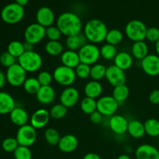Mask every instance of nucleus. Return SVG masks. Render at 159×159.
Masks as SVG:
<instances>
[{"instance_id":"f257e3e1","label":"nucleus","mask_w":159,"mask_h":159,"mask_svg":"<svg viewBox=\"0 0 159 159\" xmlns=\"http://www.w3.org/2000/svg\"><path fill=\"white\" fill-rule=\"evenodd\" d=\"M56 24L62 35L67 37L81 34L82 29L80 17L72 12H65L61 14L56 20Z\"/></svg>"},{"instance_id":"f03ea898","label":"nucleus","mask_w":159,"mask_h":159,"mask_svg":"<svg viewBox=\"0 0 159 159\" xmlns=\"http://www.w3.org/2000/svg\"><path fill=\"white\" fill-rule=\"evenodd\" d=\"M108 30L107 25L98 19L89 20L84 26V34L87 40L94 44L104 41Z\"/></svg>"},{"instance_id":"7ed1b4c3","label":"nucleus","mask_w":159,"mask_h":159,"mask_svg":"<svg viewBox=\"0 0 159 159\" xmlns=\"http://www.w3.org/2000/svg\"><path fill=\"white\" fill-rule=\"evenodd\" d=\"M18 64L26 72H36L41 68L43 59L36 51H25L18 58Z\"/></svg>"},{"instance_id":"20e7f679","label":"nucleus","mask_w":159,"mask_h":159,"mask_svg":"<svg viewBox=\"0 0 159 159\" xmlns=\"http://www.w3.org/2000/svg\"><path fill=\"white\" fill-rule=\"evenodd\" d=\"M25 15L24 8L17 3L8 4L2 9L1 18L8 24H16L23 19Z\"/></svg>"},{"instance_id":"39448f33","label":"nucleus","mask_w":159,"mask_h":159,"mask_svg":"<svg viewBox=\"0 0 159 159\" xmlns=\"http://www.w3.org/2000/svg\"><path fill=\"white\" fill-rule=\"evenodd\" d=\"M147 26L142 21L138 20H130L125 26V34L128 39L134 43L144 41L147 32Z\"/></svg>"},{"instance_id":"423d86ee","label":"nucleus","mask_w":159,"mask_h":159,"mask_svg":"<svg viewBox=\"0 0 159 159\" xmlns=\"http://www.w3.org/2000/svg\"><path fill=\"white\" fill-rule=\"evenodd\" d=\"M54 80L62 86L69 87L75 82L76 76L75 69L68 67L60 65L54 70Z\"/></svg>"},{"instance_id":"0eeeda50","label":"nucleus","mask_w":159,"mask_h":159,"mask_svg":"<svg viewBox=\"0 0 159 159\" xmlns=\"http://www.w3.org/2000/svg\"><path fill=\"white\" fill-rule=\"evenodd\" d=\"M79 56L81 63L88 65H93L97 63L100 58V50L94 43H88L79 51Z\"/></svg>"},{"instance_id":"6e6552de","label":"nucleus","mask_w":159,"mask_h":159,"mask_svg":"<svg viewBox=\"0 0 159 159\" xmlns=\"http://www.w3.org/2000/svg\"><path fill=\"white\" fill-rule=\"evenodd\" d=\"M37 138V130L30 124H26L23 127H19L16 136V138L20 146L28 148L32 146L36 142Z\"/></svg>"},{"instance_id":"1a4fd4ad","label":"nucleus","mask_w":159,"mask_h":159,"mask_svg":"<svg viewBox=\"0 0 159 159\" xmlns=\"http://www.w3.org/2000/svg\"><path fill=\"white\" fill-rule=\"evenodd\" d=\"M26 73L27 72L19 64L16 63L6 70V81L9 85L13 87L21 86L27 79Z\"/></svg>"},{"instance_id":"9d476101","label":"nucleus","mask_w":159,"mask_h":159,"mask_svg":"<svg viewBox=\"0 0 159 159\" xmlns=\"http://www.w3.org/2000/svg\"><path fill=\"white\" fill-rule=\"evenodd\" d=\"M46 37V28L37 23H31L24 31L25 41L35 45L40 43Z\"/></svg>"},{"instance_id":"9b49d317","label":"nucleus","mask_w":159,"mask_h":159,"mask_svg":"<svg viewBox=\"0 0 159 159\" xmlns=\"http://www.w3.org/2000/svg\"><path fill=\"white\" fill-rule=\"evenodd\" d=\"M119 106V103L113 96H102L97 100V111H99L102 116H112L117 111Z\"/></svg>"},{"instance_id":"f8f14e48","label":"nucleus","mask_w":159,"mask_h":159,"mask_svg":"<svg viewBox=\"0 0 159 159\" xmlns=\"http://www.w3.org/2000/svg\"><path fill=\"white\" fill-rule=\"evenodd\" d=\"M141 68L147 75L151 77L159 75V57L157 54H149L141 61Z\"/></svg>"},{"instance_id":"ddd939ff","label":"nucleus","mask_w":159,"mask_h":159,"mask_svg":"<svg viewBox=\"0 0 159 159\" xmlns=\"http://www.w3.org/2000/svg\"><path fill=\"white\" fill-rule=\"evenodd\" d=\"M106 79L113 87L124 85L126 82V75L124 71L113 65L107 68Z\"/></svg>"},{"instance_id":"4468645a","label":"nucleus","mask_w":159,"mask_h":159,"mask_svg":"<svg viewBox=\"0 0 159 159\" xmlns=\"http://www.w3.org/2000/svg\"><path fill=\"white\" fill-rule=\"evenodd\" d=\"M79 92L72 86L66 87L60 95V102L67 108H71L77 104L79 100Z\"/></svg>"},{"instance_id":"2eb2a0df","label":"nucleus","mask_w":159,"mask_h":159,"mask_svg":"<svg viewBox=\"0 0 159 159\" xmlns=\"http://www.w3.org/2000/svg\"><path fill=\"white\" fill-rule=\"evenodd\" d=\"M51 119L50 112L46 109H38L31 116L30 125L36 130L42 129L46 127Z\"/></svg>"},{"instance_id":"dca6fc26","label":"nucleus","mask_w":159,"mask_h":159,"mask_svg":"<svg viewBox=\"0 0 159 159\" xmlns=\"http://www.w3.org/2000/svg\"><path fill=\"white\" fill-rule=\"evenodd\" d=\"M129 121L124 116L120 114H114L110 116L109 120V127L110 130L117 135L124 134L127 132Z\"/></svg>"},{"instance_id":"f3484780","label":"nucleus","mask_w":159,"mask_h":159,"mask_svg":"<svg viewBox=\"0 0 159 159\" xmlns=\"http://www.w3.org/2000/svg\"><path fill=\"white\" fill-rule=\"evenodd\" d=\"M36 20L38 24L45 28L53 26L55 20V16L51 8L48 6L40 7L36 14Z\"/></svg>"},{"instance_id":"a211bd4d","label":"nucleus","mask_w":159,"mask_h":159,"mask_svg":"<svg viewBox=\"0 0 159 159\" xmlns=\"http://www.w3.org/2000/svg\"><path fill=\"white\" fill-rule=\"evenodd\" d=\"M135 157L137 159H159V150L152 144H141L136 149Z\"/></svg>"},{"instance_id":"6ab92c4d","label":"nucleus","mask_w":159,"mask_h":159,"mask_svg":"<svg viewBox=\"0 0 159 159\" xmlns=\"http://www.w3.org/2000/svg\"><path fill=\"white\" fill-rule=\"evenodd\" d=\"M79 145V141L73 134H65L61 137L58 143L59 150L64 153H71L76 150Z\"/></svg>"},{"instance_id":"aec40b11","label":"nucleus","mask_w":159,"mask_h":159,"mask_svg":"<svg viewBox=\"0 0 159 159\" xmlns=\"http://www.w3.org/2000/svg\"><path fill=\"white\" fill-rule=\"evenodd\" d=\"M37 99L42 105H49L54 102L55 99V90L51 85L41 86L38 93L36 94Z\"/></svg>"},{"instance_id":"412c9836","label":"nucleus","mask_w":159,"mask_h":159,"mask_svg":"<svg viewBox=\"0 0 159 159\" xmlns=\"http://www.w3.org/2000/svg\"><path fill=\"white\" fill-rule=\"evenodd\" d=\"M9 117L12 124L19 127L28 124L30 120L27 112L22 107H16L9 113Z\"/></svg>"},{"instance_id":"4be33fe9","label":"nucleus","mask_w":159,"mask_h":159,"mask_svg":"<svg viewBox=\"0 0 159 159\" xmlns=\"http://www.w3.org/2000/svg\"><path fill=\"white\" fill-rule=\"evenodd\" d=\"M15 108L14 98L6 92H0V114H9Z\"/></svg>"},{"instance_id":"5701e85b","label":"nucleus","mask_w":159,"mask_h":159,"mask_svg":"<svg viewBox=\"0 0 159 159\" xmlns=\"http://www.w3.org/2000/svg\"><path fill=\"white\" fill-rule=\"evenodd\" d=\"M61 61L62 65L75 69L81 63L79 53L77 51L67 50L61 55Z\"/></svg>"},{"instance_id":"b1692460","label":"nucleus","mask_w":159,"mask_h":159,"mask_svg":"<svg viewBox=\"0 0 159 159\" xmlns=\"http://www.w3.org/2000/svg\"><path fill=\"white\" fill-rule=\"evenodd\" d=\"M114 61V65L125 71L126 70L130 69L134 63V57L131 54L126 51H121L117 53Z\"/></svg>"},{"instance_id":"393cba45","label":"nucleus","mask_w":159,"mask_h":159,"mask_svg":"<svg viewBox=\"0 0 159 159\" xmlns=\"http://www.w3.org/2000/svg\"><path fill=\"white\" fill-rule=\"evenodd\" d=\"M88 42L86 37H85L84 34H79L77 35L71 36L68 37L66 39V47L68 48V50L71 51H79L84 45H85Z\"/></svg>"},{"instance_id":"a878e982","label":"nucleus","mask_w":159,"mask_h":159,"mask_svg":"<svg viewBox=\"0 0 159 159\" xmlns=\"http://www.w3.org/2000/svg\"><path fill=\"white\" fill-rule=\"evenodd\" d=\"M84 93L86 97L98 99L102 93V85L98 81L92 80L87 82L84 87Z\"/></svg>"},{"instance_id":"bb28decb","label":"nucleus","mask_w":159,"mask_h":159,"mask_svg":"<svg viewBox=\"0 0 159 159\" xmlns=\"http://www.w3.org/2000/svg\"><path fill=\"white\" fill-rule=\"evenodd\" d=\"M127 133L130 134L131 138H135V139L142 138L145 134L144 124L138 120H132L128 124Z\"/></svg>"},{"instance_id":"cd10ccee","label":"nucleus","mask_w":159,"mask_h":159,"mask_svg":"<svg viewBox=\"0 0 159 159\" xmlns=\"http://www.w3.org/2000/svg\"><path fill=\"white\" fill-rule=\"evenodd\" d=\"M148 45L144 41L134 42L131 48V55L138 61H141L148 55Z\"/></svg>"},{"instance_id":"c85d7f7f","label":"nucleus","mask_w":159,"mask_h":159,"mask_svg":"<svg viewBox=\"0 0 159 159\" xmlns=\"http://www.w3.org/2000/svg\"><path fill=\"white\" fill-rule=\"evenodd\" d=\"M129 95H130V90H129L128 87L124 84V85H120L114 87L112 96L119 103V105H120L128 99Z\"/></svg>"},{"instance_id":"c756f323","label":"nucleus","mask_w":159,"mask_h":159,"mask_svg":"<svg viewBox=\"0 0 159 159\" xmlns=\"http://www.w3.org/2000/svg\"><path fill=\"white\" fill-rule=\"evenodd\" d=\"M45 51L52 57L61 55L64 52V46L59 40L57 41H48L45 45Z\"/></svg>"},{"instance_id":"7c9ffc66","label":"nucleus","mask_w":159,"mask_h":159,"mask_svg":"<svg viewBox=\"0 0 159 159\" xmlns=\"http://www.w3.org/2000/svg\"><path fill=\"white\" fill-rule=\"evenodd\" d=\"M145 134L152 138L159 136V120L150 118L144 123Z\"/></svg>"},{"instance_id":"2f4dec72","label":"nucleus","mask_w":159,"mask_h":159,"mask_svg":"<svg viewBox=\"0 0 159 159\" xmlns=\"http://www.w3.org/2000/svg\"><path fill=\"white\" fill-rule=\"evenodd\" d=\"M80 107L85 114L90 115L97 110V100L85 96L81 101Z\"/></svg>"},{"instance_id":"473e14b6","label":"nucleus","mask_w":159,"mask_h":159,"mask_svg":"<svg viewBox=\"0 0 159 159\" xmlns=\"http://www.w3.org/2000/svg\"><path fill=\"white\" fill-rule=\"evenodd\" d=\"M23 86L26 93L30 95H36L41 88V85L37 78L34 77L27 78L23 83Z\"/></svg>"},{"instance_id":"72a5a7b5","label":"nucleus","mask_w":159,"mask_h":159,"mask_svg":"<svg viewBox=\"0 0 159 159\" xmlns=\"http://www.w3.org/2000/svg\"><path fill=\"white\" fill-rule=\"evenodd\" d=\"M123 39H124V34L120 30L112 29L108 30L105 40L107 41V43L116 46L123 41Z\"/></svg>"},{"instance_id":"f704fd0d","label":"nucleus","mask_w":159,"mask_h":159,"mask_svg":"<svg viewBox=\"0 0 159 159\" xmlns=\"http://www.w3.org/2000/svg\"><path fill=\"white\" fill-rule=\"evenodd\" d=\"M7 51L16 58H19L25 52L24 44L19 40H12L8 45Z\"/></svg>"},{"instance_id":"c9c22d12","label":"nucleus","mask_w":159,"mask_h":159,"mask_svg":"<svg viewBox=\"0 0 159 159\" xmlns=\"http://www.w3.org/2000/svg\"><path fill=\"white\" fill-rule=\"evenodd\" d=\"M44 138L46 142L48 144L52 146L58 145V143L60 141L61 137L59 132L53 127H49L44 132Z\"/></svg>"},{"instance_id":"e433bc0d","label":"nucleus","mask_w":159,"mask_h":159,"mask_svg":"<svg viewBox=\"0 0 159 159\" xmlns=\"http://www.w3.org/2000/svg\"><path fill=\"white\" fill-rule=\"evenodd\" d=\"M107 72V67L102 64H95L91 67V72H90V77L94 81L99 82L104 79Z\"/></svg>"},{"instance_id":"4c0bfd02","label":"nucleus","mask_w":159,"mask_h":159,"mask_svg":"<svg viewBox=\"0 0 159 159\" xmlns=\"http://www.w3.org/2000/svg\"><path fill=\"white\" fill-rule=\"evenodd\" d=\"M100 50V55L105 60H113L115 58L116 55L117 54V50L116 46L105 43L99 48Z\"/></svg>"},{"instance_id":"58836bf2","label":"nucleus","mask_w":159,"mask_h":159,"mask_svg":"<svg viewBox=\"0 0 159 159\" xmlns=\"http://www.w3.org/2000/svg\"><path fill=\"white\" fill-rule=\"evenodd\" d=\"M49 112L51 118L54 120H61L67 115L68 108L61 103H57L53 106Z\"/></svg>"},{"instance_id":"ea45409f","label":"nucleus","mask_w":159,"mask_h":159,"mask_svg":"<svg viewBox=\"0 0 159 159\" xmlns=\"http://www.w3.org/2000/svg\"><path fill=\"white\" fill-rule=\"evenodd\" d=\"M19 146L20 144L16 138H7L3 140L2 143V148L3 151L8 152V153L14 152Z\"/></svg>"},{"instance_id":"a19ab883","label":"nucleus","mask_w":159,"mask_h":159,"mask_svg":"<svg viewBox=\"0 0 159 159\" xmlns=\"http://www.w3.org/2000/svg\"><path fill=\"white\" fill-rule=\"evenodd\" d=\"M76 76L81 79H86L90 77L91 66L84 63H80L75 68Z\"/></svg>"},{"instance_id":"79ce46f5","label":"nucleus","mask_w":159,"mask_h":159,"mask_svg":"<svg viewBox=\"0 0 159 159\" xmlns=\"http://www.w3.org/2000/svg\"><path fill=\"white\" fill-rule=\"evenodd\" d=\"M13 154L15 159H32V152L28 147L20 145Z\"/></svg>"},{"instance_id":"37998d69","label":"nucleus","mask_w":159,"mask_h":159,"mask_svg":"<svg viewBox=\"0 0 159 159\" xmlns=\"http://www.w3.org/2000/svg\"><path fill=\"white\" fill-rule=\"evenodd\" d=\"M61 32L57 26H51L46 28V37L49 41H57L61 37Z\"/></svg>"},{"instance_id":"c03bdc74","label":"nucleus","mask_w":159,"mask_h":159,"mask_svg":"<svg viewBox=\"0 0 159 159\" xmlns=\"http://www.w3.org/2000/svg\"><path fill=\"white\" fill-rule=\"evenodd\" d=\"M37 79L41 86H47V85H51L54 78H53V74L50 73L49 71H43L39 73Z\"/></svg>"},{"instance_id":"a18cd8bd","label":"nucleus","mask_w":159,"mask_h":159,"mask_svg":"<svg viewBox=\"0 0 159 159\" xmlns=\"http://www.w3.org/2000/svg\"><path fill=\"white\" fill-rule=\"evenodd\" d=\"M0 64L6 68H9L12 65L16 64V57L12 54H9L8 51L3 52L0 54Z\"/></svg>"},{"instance_id":"49530a36","label":"nucleus","mask_w":159,"mask_h":159,"mask_svg":"<svg viewBox=\"0 0 159 159\" xmlns=\"http://www.w3.org/2000/svg\"><path fill=\"white\" fill-rule=\"evenodd\" d=\"M145 40L151 43H157L159 40V29L155 26L148 28Z\"/></svg>"},{"instance_id":"de8ad7c7","label":"nucleus","mask_w":159,"mask_h":159,"mask_svg":"<svg viewBox=\"0 0 159 159\" xmlns=\"http://www.w3.org/2000/svg\"><path fill=\"white\" fill-rule=\"evenodd\" d=\"M102 115L99 113V111H95L92 114L89 115V119L93 124H99L102 123Z\"/></svg>"},{"instance_id":"09e8293b","label":"nucleus","mask_w":159,"mask_h":159,"mask_svg":"<svg viewBox=\"0 0 159 159\" xmlns=\"http://www.w3.org/2000/svg\"><path fill=\"white\" fill-rule=\"evenodd\" d=\"M148 99L151 103L154 105H158L159 104V89H155L152 91L149 94Z\"/></svg>"},{"instance_id":"8fccbe9b","label":"nucleus","mask_w":159,"mask_h":159,"mask_svg":"<svg viewBox=\"0 0 159 159\" xmlns=\"http://www.w3.org/2000/svg\"><path fill=\"white\" fill-rule=\"evenodd\" d=\"M6 82H7V81H6V74H5L2 71L0 70V89L4 86Z\"/></svg>"},{"instance_id":"3c124183","label":"nucleus","mask_w":159,"mask_h":159,"mask_svg":"<svg viewBox=\"0 0 159 159\" xmlns=\"http://www.w3.org/2000/svg\"><path fill=\"white\" fill-rule=\"evenodd\" d=\"M82 159H102V158H101L100 156H99V155H97V154L91 152V153H88L86 154V155H85V156L83 157V158Z\"/></svg>"},{"instance_id":"603ef678","label":"nucleus","mask_w":159,"mask_h":159,"mask_svg":"<svg viewBox=\"0 0 159 159\" xmlns=\"http://www.w3.org/2000/svg\"><path fill=\"white\" fill-rule=\"evenodd\" d=\"M24 44V48H25V51H34V44L32 43H30L28 42L25 41L23 43Z\"/></svg>"},{"instance_id":"864d4df0","label":"nucleus","mask_w":159,"mask_h":159,"mask_svg":"<svg viewBox=\"0 0 159 159\" xmlns=\"http://www.w3.org/2000/svg\"><path fill=\"white\" fill-rule=\"evenodd\" d=\"M15 2L17 3L20 6L24 7L26 5H27V3L29 2V0H15Z\"/></svg>"},{"instance_id":"5fc2aeb1","label":"nucleus","mask_w":159,"mask_h":159,"mask_svg":"<svg viewBox=\"0 0 159 159\" xmlns=\"http://www.w3.org/2000/svg\"><path fill=\"white\" fill-rule=\"evenodd\" d=\"M116 159H131V158L127 155H121Z\"/></svg>"},{"instance_id":"6e6d98bb","label":"nucleus","mask_w":159,"mask_h":159,"mask_svg":"<svg viewBox=\"0 0 159 159\" xmlns=\"http://www.w3.org/2000/svg\"><path fill=\"white\" fill-rule=\"evenodd\" d=\"M155 51H156V54L159 57V40L157 43H155Z\"/></svg>"},{"instance_id":"4d7b16f0","label":"nucleus","mask_w":159,"mask_h":159,"mask_svg":"<svg viewBox=\"0 0 159 159\" xmlns=\"http://www.w3.org/2000/svg\"><path fill=\"white\" fill-rule=\"evenodd\" d=\"M158 150H159V144H158Z\"/></svg>"}]
</instances>
